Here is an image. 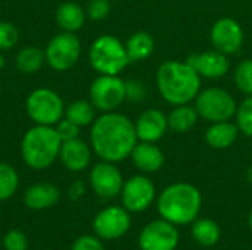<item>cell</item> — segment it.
Segmentation results:
<instances>
[{
    "mask_svg": "<svg viewBox=\"0 0 252 250\" xmlns=\"http://www.w3.org/2000/svg\"><path fill=\"white\" fill-rule=\"evenodd\" d=\"M233 80L241 93L252 96V59H244L236 66Z\"/></svg>",
    "mask_w": 252,
    "mask_h": 250,
    "instance_id": "obj_28",
    "label": "cell"
},
{
    "mask_svg": "<svg viewBox=\"0 0 252 250\" xmlns=\"http://www.w3.org/2000/svg\"><path fill=\"white\" fill-rule=\"evenodd\" d=\"M19 186V177L16 169L4 162H0V202L10 199Z\"/></svg>",
    "mask_w": 252,
    "mask_h": 250,
    "instance_id": "obj_27",
    "label": "cell"
},
{
    "mask_svg": "<svg viewBox=\"0 0 252 250\" xmlns=\"http://www.w3.org/2000/svg\"><path fill=\"white\" fill-rule=\"evenodd\" d=\"M25 109L30 119L35 125H56L65 113V105L61 96L46 87L31 91L25 102Z\"/></svg>",
    "mask_w": 252,
    "mask_h": 250,
    "instance_id": "obj_6",
    "label": "cell"
},
{
    "mask_svg": "<svg viewBox=\"0 0 252 250\" xmlns=\"http://www.w3.org/2000/svg\"><path fill=\"white\" fill-rule=\"evenodd\" d=\"M248 225H250V228H251L252 231V209L250 211V215H248Z\"/></svg>",
    "mask_w": 252,
    "mask_h": 250,
    "instance_id": "obj_39",
    "label": "cell"
},
{
    "mask_svg": "<svg viewBox=\"0 0 252 250\" xmlns=\"http://www.w3.org/2000/svg\"><path fill=\"white\" fill-rule=\"evenodd\" d=\"M235 118L239 131L247 137H252V96H247L238 105Z\"/></svg>",
    "mask_w": 252,
    "mask_h": 250,
    "instance_id": "obj_29",
    "label": "cell"
},
{
    "mask_svg": "<svg viewBox=\"0 0 252 250\" xmlns=\"http://www.w3.org/2000/svg\"><path fill=\"white\" fill-rule=\"evenodd\" d=\"M239 128L236 122L230 121H220V122H213L207 131H205V141L210 147L213 149H227L230 147L239 136Z\"/></svg>",
    "mask_w": 252,
    "mask_h": 250,
    "instance_id": "obj_20",
    "label": "cell"
},
{
    "mask_svg": "<svg viewBox=\"0 0 252 250\" xmlns=\"http://www.w3.org/2000/svg\"><path fill=\"white\" fill-rule=\"evenodd\" d=\"M120 196H121L123 206L128 212L140 214L154 203L157 197V190L151 178L139 174L124 181Z\"/></svg>",
    "mask_w": 252,
    "mask_h": 250,
    "instance_id": "obj_11",
    "label": "cell"
},
{
    "mask_svg": "<svg viewBox=\"0 0 252 250\" xmlns=\"http://www.w3.org/2000/svg\"><path fill=\"white\" fill-rule=\"evenodd\" d=\"M89 62L99 75H120L130 63L126 44L115 35H99L89 49Z\"/></svg>",
    "mask_w": 252,
    "mask_h": 250,
    "instance_id": "obj_5",
    "label": "cell"
},
{
    "mask_svg": "<svg viewBox=\"0 0 252 250\" xmlns=\"http://www.w3.org/2000/svg\"><path fill=\"white\" fill-rule=\"evenodd\" d=\"M146 97V87L140 80L126 81V100L142 102Z\"/></svg>",
    "mask_w": 252,
    "mask_h": 250,
    "instance_id": "obj_34",
    "label": "cell"
},
{
    "mask_svg": "<svg viewBox=\"0 0 252 250\" xmlns=\"http://www.w3.org/2000/svg\"><path fill=\"white\" fill-rule=\"evenodd\" d=\"M202 206L201 192L190 183H173L158 196L157 208L161 218L174 225L192 224Z\"/></svg>",
    "mask_w": 252,
    "mask_h": 250,
    "instance_id": "obj_3",
    "label": "cell"
},
{
    "mask_svg": "<svg viewBox=\"0 0 252 250\" xmlns=\"http://www.w3.org/2000/svg\"><path fill=\"white\" fill-rule=\"evenodd\" d=\"M180 242L177 225L161 218L146 224L139 234L140 250H176Z\"/></svg>",
    "mask_w": 252,
    "mask_h": 250,
    "instance_id": "obj_10",
    "label": "cell"
},
{
    "mask_svg": "<svg viewBox=\"0 0 252 250\" xmlns=\"http://www.w3.org/2000/svg\"><path fill=\"white\" fill-rule=\"evenodd\" d=\"M84 192H86V186H84V183L83 181H75V183H72V186L69 187V197L72 199V200H78L80 197H83V194H84Z\"/></svg>",
    "mask_w": 252,
    "mask_h": 250,
    "instance_id": "obj_36",
    "label": "cell"
},
{
    "mask_svg": "<svg viewBox=\"0 0 252 250\" xmlns=\"http://www.w3.org/2000/svg\"><path fill=\"white\" fill-rule=\"evenodd\" d=\"M124 44L130 62H143L151 57L155 50V40L146 31H137L131 34Z\"/></svg>",
    "mask_w": 252,
    "mask_h": 250,
    "instance_id": "obj_22",
    "label": "cell"
},
{
    "mask_svg": "<svg viewBox=\"0 0 252 250\" xmlns=\"http://www.w3.org/2000/svg\"><path fill=\"white\" fill-rule=\"evenodd\" d=\"M247 180H248V183L252 186V165L248 168V171H247Z\"/></svg>",
    "mask_w": 252,
    "mask_h": 250,
    "instance_id": "obj_37",
    "label": "cell"
},
{
    "mask_svg": "<svg viewBox=\"0 0 252 250\" xmlns=\"http://www.w3.org/2000/svg\"><path fill=\"white\" fill-rule=\"evenodd\" d=\"M19 40V32L12 22L0 21V52L13 49Z\"/></svg>",
    "mask_w": 252,
    "mask_h": 250,
    "instance_id": "obj_30",
    "label": "cell"
},
{
    "mask_svg": "<svg viewBox=\"0 0 252 250\" xmlns=\"http://www.w3.org/2000/svg\"><path fill=\"white\" fill-rule=\"evenodd\" d=\"M109 1H115V0H109Z\"/></svg>",
    "mask_w": 252,
    "mask_h": 250,
    "instance_id": "obj_40",
    "label": "cell"
},
{
    "mask_svg": "<svg viewBox=\"0 0 252 250\" xmlns=\"http://www.w3.org/2000/svg\"><path fill=\"white\" fill-rule=\"evenodd\" d=\"M210 38L216 50L229 56L241 50L245 37H244V29L241 24L233 18L224 16V18L217 19L213 24Z\"/></svg>",
    "mask_w": 252,
    "mask_h": 250,
    "instance_id": "obj_14",
    "label": "cell"
},
{
    "mask_svg": "<svg viewBox=\"0 0 252 250\" xmlns=\"http://www.w3.org/2000/svg\"><path fill=\"white\" fill-rule=\"evenodd\" d=\"M61 199L59 189L52 183H37L27 189L24 200L32 211H43L53 208Z\"/></svg>",
    "mask_w": 252,
    "mask_h": 250,
    "instance_id": "obj_19",
    "label": "cell"
},
{
    "mask_svg": "<svg viewBox=\"0 0 252 250\" xmlns=\"http://www.w3.org/2000/svg\"><path fill=\"white\" fill-rule=\"evenodd\" d=\"M59 161L62 165L72 172L84 171L92 162V147L80 137L68 141H62Z\"/></svg>",
    "mask_w": 252,
    "mask_h": 250,
    "instance_id": "obj_17",
    "label": "cell"
},
{
    "mask_svg": "<svg viewBox=\"0 0 252 250\" xmlns=\"http://www.w3.org/2000/svg\"><path fill=\"white\" fill-rule=\"evenodd\" d=\"M46 62L44 50H41L37 46H25L19 49L15 57L16 69L25 75L37 74Z\"/></svg>",
    "mask_w": 252,
    "mask_h": 250,
    "instance_id": "obj_25",
    "label": "cell"
},
{
    "mask_svg": "<svg viewBox=\"0 0 252 250\" xmlns=\"http://www.w3.org/2000/svg\"><path fill=\"white\" fill-rule=\"evenodd\" d=\"M186 62L199 74L201 78H208V80L223 78L230 68L227 56L216 49L190 55L186 59Z\"/></svg>",
    "mask_w": 252,
    "mask_h": 250,
    "instance_id": "obj_15",
    "label": "cell"
},
{
    "mask_svg": "<svg viewBox=\"0 0 252 250\" xmlns=\"http://www.w3.org/2000/svg\"><path fill=\"white\" fill-rule=\"evenodd\" d=\"M195 108L199 118L208 122L230 121L238 109L235 97L220 87H208L201 90L195 97Z\"/></svg>",
    "mask_w": 252,
    "mask_h": 250,
    "instance_id": "obj_7",
    "label": "cell"
},
{
    "mask_svg": "<svg viewBox=\"0 0 252 250\" xmlns=\"http://www.w3.org/2000/svg\"><path fill=\"white\" fill-rule=\"evenodd\" d=\"M111 13L109 0H90L86 7V15L92 21H103Z\"/></svg>",
    "mask_w": 252,
    "mask_h": 250,
    "instance_id": "obj_31",
    "label": "cell"
},
{
    "mask_svg": "<svg viewBox=\"0 0 252 250\" xmlns=\"http://www.w3.org/2000/svg\"><path fill=\"white\" fill-rule=\"evenodd\" d=\"M62 140L55 127L34 125L22 137L21 155L31 169L40 171L49 168L59 158Z\"/></svg>",
    "mask_w": 252,
    "mask_h": 250,
    "instance_id": "obj_4",
    "label": "cell"
},
{
    "mask_svg": "<svg viewBox=\"0 0 252 250\" xmlns=\"http://www.w3.org/2000/svg\"><path fill=\"white\" fill-rule=\"evenodd\" d=\"M4 63H6V59H4V56H3V52H0V71L3 69Z\"/></svg>",
    "mask_w": 252,
    "mask_h": 250,
    "instance_id": "obj_38",
    "label": "cell"
},
{
    "mask_svg": "<svg viewBox=\"0 0 252 250\" xmlns=\"http://www.w3.org/2000/svg\"><path fill=\"white\" fill-rule=\"evenodd\" d=\"M130 158L133 165L145 174L158 172L165 162V156L161 147H158L155 143L148 141H137Z\"/></svg>",
    "mask_w": 252,
    "mask_h": 250,
    "instance_id": "obj_18",
    "label": "cell"
},
{
    "mask_svg": "<svg viewBox=\"0 0 252 250\" xmlns=\"http://www.w3.org/2000/svg\"><path fill=\"white\" fill-rule=\"evenodd\" d=\"M55 130L62 141L74 140V139H78V136H80V127L77 124H74L72 121L66 119L65 116L56 124Z\"/></svg>",
    "mask_w": 252,
    "mask_h": 250,
    "instance_id": "obj_33",
    "label": "cell"
},
{
    "mask_svg": "<svg viewBox=\"0 0 252 250\" xmlns=\"http://www.w3.org/2000/svg\"><path fill=\"white\" fill-rule=\"evenodd\" d=\"M137 141L134 122L115 111L102 113L92 124L90 144L102 161L118 164L130 158Z\"/></svg>",
    "mask_w": 252,
    "mask_h": 250,
    "instance_id": "obj_1",
    "label": "cell"
},
{
    "mask_svg": "<svg viewBox=\"0 0 252 250\" xmlns=\"http://www.w3.org/2000/svg\"><path fill=\"white\" fill-rule=\"evenodd\" d=\"M155 80L161 97L173 106L190 103L201 91L202 78L186 60L162 62Z\"/></svg>",
    "mask_w": 252,
    "mask_h": 250,
    "instance_id": "obj_2",
    "label": "cell"
},
{
    "mask_svg": "<svg viewBox=\"0 0 252 250\" xmlns=\"http://www.w3.org/2000/svg\"><path fill=\"white\" fill-rule=\"evenodd\" d=\"M167 118H168V128L177 134H183L190 131L196 125L199 115L195 106L186 103V105L174 106V109L170 112V115H167Z\"/></svg>",
    "mask_w": 252,
    "mask_h": 250,
    "instance_id": "obj_23",
    "label": "cell"
},
{
    "mask_svg": "<svg viewBox=\"0 0 252 250\" xmlns=\"http://www.w3.org/2000/svg\"><path fill=\"white\" fill-rule=\"evenodd\" d=\"M4 250H27L28 240L27 236L19 230H9L3 239Z\"/></svg>",
    "mask_w": 252,
    "mask_h": 250,
    "instance_id": "obj_32",
    "label": "cell"
},
{
    "mask_svg": "<svg viewBox=\"0 0 252 250\" xmlns=\"http://www.w3.org/2000/svg\"><path fill=\"white\" fill-rule=\"evenodd\" d=\"M131 227L130 212L124 206H108L93 220V230L102 240H117L128 233Z\"/></svg>",
    "mask_w": 252,
    "mask_h": 250,
    "instance_id": "obj_12",
    "label": "cell"
},
{
    "mask_svg": "<svg viewBox=\"0 0 252 250\" xmlns=\"http://www.w3.org/2000/svg\"><path fill=\"white\" fill-rule=\"evenodd\" d=\"M47 65L58 71L63 72L71 69L80 59L81 55V41L75 35V32L62 31L55 35L44 50Z\"/></svg>",
    "mask_w": 252,
    "mask_h": 250,
    "instance_id": "obj_9",
    "label": "cell"
},
{
    "mask_svg": "<svg viewBox=\"0 0 252 250\" xmlns=\"http://www.w3.org/2000/svg\"><path fill=\"white\" fill-rule=\"evenodd\" d=\"M190 234L199 246L213 248L220 242L221 230L220 225L211 218H196L192 222Z\"/></svg>",
    "mask_w": 252,
    "mask_h": 250,
    "instance_id": "obj_24",
    "label": "cell"
},
{
    "mask_svg": "<svg viewBox=\"0 0 252 250\" xmlns=\"http://www.w3.org/2000/svg\"><path fill=\"white\" fill-rule=\"evenodd\" d=\"M139 141L157 143L168 131V118L158 109H145L134 122Z\"/></svg>",
    "mask_w": 252,
    "mask_h": 250,
    "instance_id": "obj_16",
    "label": "cell"
},
{
    "mask_svg": "<svg viewBox=\"0 0 252 250\" xmlns=\"http://www.w3.org/2000/svg\"><path fill=\"white\" fill-rule=\"evenodd\" d=\"M63 116L74 124H77L80 128L92 125L96 119V108L90 100H74L65 108Z\"/></svg>",
    "mask_w": 252,
    "mask_h": 250,
    "instance_id": "obj_26",
    "label": "cell"
},
{
    "mask_svg": "<svg viewBox=\"0 0 252 250\" xmlns=\"http://www.w3.org/2000/svg\"><path fill=\"white\" fill-rule=\"evenodd\" d=\"M89 97L96 111L114 112L126 100V81L120 75H99L90 85Z\"/></svg>",
    "mask_w": 252,
    "mask_h": 250,
    "instance_id": "obj_8",
    "label": "cell"
},
{
    "mask_svg": "<svg viewBox=\"0 0 252 250\" xmlns=\"http://www.w3.org/2000/svg\"><path fill=\"white\" fill-rule=\"evenodd\" d=\"M90 186L100 199H115L124 186L123 174L114 162L102 161L90 171Z\"/></svg>",
    "mask_w": 252,
    "mask_h": 250,
    "instance_id": "obj_13",
    "label": "cell"
},
{
    "mask_svg": "<svg viewBox=\"0 0 252 250\" xmlns=\"http://www.w3.org/2000/svg\"><path fill=\"white\" fill-rule=\"evenodd\" d=\"M71 250H105V246H103V243L100 242L99 237L81 236L74 242Z\"/></svg>",
    "mask_w": 252,
    "mask_h": 250,
    "instance_id": "obj_35",
    "label": "cell"
},
{
    "mask_svg": "<svg viewBox=\"0 0 252 250\" xmlns=\"http://www.w3.org/2000/svg\"><path fill=\"white\" fill-rule=\"evenodd\" d=\"M86 10L75 1H63L56 9V22L62 31L77 32L86 22Z\"/></svg>",
    "mask_w": 252,
    "mask_h": 250,
    "instance_id": "obj_21",
    "label": "cell"
}]
</instances>
